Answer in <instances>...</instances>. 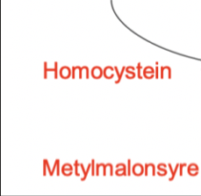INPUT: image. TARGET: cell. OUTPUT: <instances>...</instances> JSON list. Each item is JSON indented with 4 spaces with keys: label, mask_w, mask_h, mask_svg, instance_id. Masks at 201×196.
<instances>
[{
    "label": "cell",
    "mask_w": 201,
    "mask_h": 196,
    "mask_svg": "<svg viewBox=\"0 0 201 196\" xmlns=\"http://www.w3.org/2000/svg\"><path fill=\"white\" fill-rule=\"evenodd\" d=\"M48 72H53L54 73V79L58 78V63L55 61L53 68H48L47 62H44V79L48 78Z\"/></svg>",
    "instance_id": "cell-1"
},
{
    "label": "cell",
    "mask_w": 201,
    "mask_h": 196,
    "mask_svg": "<svg viewBox=\"0 0 201 196\" xmlns=\"http://www.w3.org/2000/svg\"><path fill=\"white\" fill-rule=\"evenodd\" d=\"M116 170L114 172V174L116 175V176H126V175H128V172L126 171V166L125 164L123 163H118L116 166Z\"/></svg>",
    "instance_id": "cell-2"
},
{
    "label": "cell",
    "mask_w": 201,
    "mask_h": 196,
    "mask_svg": "<svg viewBox=\"0 0 201 196\" xmlns=\"http://www.w3.org/2000/svg\"><path fill=\"white\" fill-rule=\"evenodd\" d=\"M59 76L63 79H68L72 77V71H71V68L68 66H63L60 68V71H59Z\"/></svg>",
    "instance_id": "cell-3"
},
{
    "label": "cell",
    "mask_w": 201,
    "mask_h": 196,
    "mask_svg": "<svg viewBox=\"0 0 201 196\" xmlns=\"http://www.w3.org/2000/svg\"><path fill=\"white\" fill-rule=\"evenodd\" d=\"M145 172V170H144V166L137 163V164H135L133 166V168H131V173H133L135 176H141V175Z\"/></svg>",
    "instance_id": "cell-4"
},
{
    "label": "cell",
    "mask_w": 201,
    "mask_h": 196,
    "mask_svg": "<svg viewBox=\"0 0 201 196\" xmlns=\"http://www.w3.org/2000/svg\"><path fill=\"white\" fill-rule=\"evenodd\" d=\"M91 76L94 79H99L103 76V69L100 66H94L91 70Z\"/></svg>",
    "instance_id": "cell-5"
},
{
    "label": "cell",
    "mask_w": 201,
    "mask_h": 196,
    "mask_svg": "<svg viewBox=\"0 0 201 196\" xmlns=\"http://www.w3.org/2000/svg\"><path fill=\"white\" fill-rule=\"evenodd\" d=\"M73 167L71 164L69 163H65L63 166H62V168H61V173L64 175V176H71V175L73 174Z\"/></svg>",
    "instance_id": "cell-6"
},
{
    "label": "cell",
    "mask_w": 201,
    "mask_h": 196,
    "mask_svg": "<svg viewBox=\"0 0 201 196\" xmlns=\"http://www.w3.org/2000/svg\"><path fill=\"white\" fill-rule=\"evenodd\" d=\"M114 67L112 66H106L103 70V76L107 79H112L114 77Z\"/></svg>",
    "instance_id": "cell-7"
},
{
    "label": "cell",
    "mask_w": 201,
    "mask_h": 196,
    "mask_svg": "<svg viewBox=\"0 0 201 196\" xmlns=\"http://www.w3.org/2000/svg\"><path fill=\"white\" fill-rule=\"evenodd\" d=\"M143 77L146 78L147 79H151L155 77V70L151 66H147L145 67L144 70H143Z\"/></svg>",
    "instance_id": "cell-8"
},
{
    "label": "cell",
    "mask_w": 201,
    "mask_h": 196,
    "mask_svg": "<svg viewBox=\"0 0 201 196\" xmlns=\"http://www.w3.org/2000/svg\"><path fill=\"white\" fill-rule=\"evenodd\" d=\"M108 173H109L110 176H113V175L114 174V166H113V165L111 164V163L105 164V166H103V172H102L103 176H106Z\"/></svg>",
    "instance_id": "cell-9"
},
{
    "label": "cell",
    "mask_w": 201,
    "mask_h": 196,
    "mask_svg": "<svg viewBox=\"0 0 201 196\" xmlns=\"http://www.w3.org/2000/svg\"><path fill=\"white\" fill-rule=\"evenodd\" d=\"M198 166L196 164H191L189 166H188V173L190 176H196L198 174Z\"/></svg>",
    "instance_id": "cell-10"
},
{
    "label": "cell",
    "mask_w": 201,
    "mask_h": 196,
    "mask_svg": "<svg viewBox=\"0 0 201 196\" xmlns=\"http://www.w3.org/2000/svg\"><path fill=\"white\" fill-rule=\"evenodd\" d=\"M126 79H133L135 78V67L134 66H128L126 67Z\"/></svg>",
    "instance_id": "cell-11"
},
{
    "label": "cell",
    "mask_w": 201,
    "mask_h": 196,
    "mask_svg": "<svg viewBox=\"0 0 201 196\" xmlns=\"http://www.w3.org/2000/svg\"><path fill=\"white\" fill-rule=\"evenodd\" d=\"M114 71H115L116 75H117V79L115 80V84H118V83L121 82V79H122V77H123L124 72H126V66H123V67H122V69H121L120 73H119V71H118V68H117L116 66H114Z\"/></svg>",
    "instance_id": "cell-12"
},
{
    "label": "cell",
    "mask_w": 201,
    "mask_h": 196,
    "mask_svg": "<svg viewBox=\"0 0 201 196\" xmlns=\"http://www.w3.org/2000/svg\"><path fill=\"white\" fill-rule=\"evenodd\" d=\"M79 167H80V170H81V171L83 173V177L81 178V181H85V179L88 176V173H89L90 170H92V163L88 165L87 170H85V168H84V166H83V164H79Z\"/></svg>",
    "instance_id": "cell-13"
},
{
    "label": "cell",
    "mask_w": 201,
    "mask_h": 196,
    "mask_svg": "<svg viewBox=\"0 0 201 196\" xmlns=\"http://www.w3.org/2000/svg\"><path fill=\"white\" fill-rule=\"evenodd\" d=\"M150 170L152 171V176H155V166L154 164H146V165H145V172H144V174L147 176V175L149 174V170Z\"/></svg>",
    "instance_id": "cell-14"
},
{
    "label": "cell",
    "mask_w": 201,
    "mask_h": 196,
    "mask_svg": "<svg viewBox=\"0 0 201 196\" xmlns=\"http://www.w3.org/2000/svg\"><path fill=\"white\" fill-rule=\"evenodd\" d=\"M160 74H161V75H160L161 79H164L165 74H167L169 79L172 78V76H171V68H170L169 66H163V67H161V73Z\"/></svg>",
    "instance_id": "cell-15"
},
{
    "label": "cell",
    "mask_w": 201,
    "mask_h": 196,
    "mask_svg": "<svg viewBox=\"0 0 201 196\" xmlns=\"http://www.w3.org/2000/svg\"><path fill=\"white\" fill-rule=\"evenodd\" d=\"M168 166H169V167H170V170H171V172H172V177L169 179V181H172V180L175 179V174H176V172H177L178 167L180 166V164H177V165H176V166H175V170H172V166H171L170 164H169Z\"/></svg>",
    "instance_id": "cell-16"
},
{
    "label": "cell",
    "mask_w": 201,
    "mask_h": 196,
    "mask_svg": "<svg viewBox=\"0 0 201 196\" xmlns=\"http://www.w3.org/2000/svg\"><path fill=\"white\" fill-rule=\"evenodd\" d=\"M137 77H138V79H142L143 77H142V75H141V68H142V66H141V63L140 62H138V64H137Z\"/></svg>",
    "instance_id": "cell-17"
},
{
    "label": "cell",
    "mask_w": 201,
    "mask_h": 196,
    "mask_svg": "<svg viewBox=\"0 0 201 196\" xmlns=\"http://www.w3.org/2000/svg\"><path fill=\"white\" fill-rule=\"evenodd\" d=\"M78 164H79L78 161H75V162H74V167H75V172H74V174L76 175V176H79V175H80L79 170H78V168H79V165H78Z\"/></svg>",
    "instance_id": "cell-18"
},
{
    "label": "cell",
    "mask_w": 201,
    "mask_h": 196,
    "mask_svg": "<svg viewBox=\"0 0 201 196\" xmlns=\"http://www.w3.org/2000/svg\"><path fill=\"white\" fill-rule=\"evenodd\" d=\"M58 162H59V159H56V160H55V162H54V165H53V167L52 168V172L50 173V176H53V175L54 170H56V167H57V164H58Z\"/></svg>",
    "instance_id": "cell-19"
},
{
    "label": "cell",
    "mask_w": 201,
    "mask_h": 196,
    "mask_svg": "<svg viewBox=\"0 0 201 196\" xmlns=\"http://www.w3.org/2000/svg\"><path fill=\"white\" fill-rule=\"evenodd\" d=\"M104 166H105V164H96V171H95V174H96V176H98L99 175V170L101 167H103Z\"/></svg>",
    "instance_id": "cell-20"
},
{
    "label": "cell",
    "mask_w": 201,
    "mask_h": 196,
    "mask_svg": "<svg viewBox=\"0 0 201 196\" xmlns=\"http://www.w3.org/2000/svg\"><path fill=\"white\" fill-rule=\"evenodd\" d=\"M94 163H95V161L92 160V175H93V176H94V175H95V170H94V167H95L94 166L95 165H94Z\"/></svg>",
    "instance_id": "cell-21"
},
{
    "label": "cell",
    "mask_w": 201,
    "mask_h": 196,
    "mask_svg": "<svg viewBox=\"0 0 201 196\" xmlns=\"http://www.w3.org/2000/svg\"><path fill=\"white\" fill-rule=\"evenodd\" d=\"M128 176H130V175L131 174V160H128Z\"/></svg>",
    "instance_id": "cell-22"
},
{
    "label": "cell",
    "mask_w": 201,
    "mask_h": 196,
    "mask_svg": "<svg viewBox=\"0 0 201 196\" xmlns=\"http://www.w3.org/2000/svg\"><path fill=\"white\" fill-rule=\"evenodd\" d=\"M56 175H57V176H59V175H60V161L58 162V164H57V167H56Z\"/></svg>",
    "instance_id": "cell-23"
},
{
    "label": "cell",
    "mask_w": 201,
    "mask_h": 196,
    "mask_svg": "<svg viewBox=\"0 0 201 196\" xmlns=\"http://www.w3.org/2000/svg\"><path fill=\"white\" fill-rule=\"evenodd\" d=\"M185 166H186V164H180V173H179L180 176H182V174H183V173H182V172H183L182 170H183V167H184Z\"/></svg>",
    "instance_id": "cell-24"
},
{
    "label": "cell",
    "mask_w": 201,
    "mask_h": 196,
    "mask_svg": "<svg viewBox=\"0 0 201 196\" xmlns=\"http://www.w3.org/2000/svg\"><path fill=\"white\" fill-rule=\"evenodd\" d=\"M44 163V162H43ZM46 168H47V165L44 163V166H43V176H45L46 175Z\"/></svg>",
    "instance_id": "cell-25"
},
{
    "label": "cell",
    "mask_w": 201,
    "mask_h": 196,
    "mask_svg": "<svg viewBox=\"0 0 201 196\" xmlns=\"http://www.w3.org/2000/svg\"><path fill=\"white\" fill-rule=\"evenodd\" d=\"M155 78L156 79L158 78V67H156V69H155Z\"/></svg>",
    "instance_id": "cell-26"
}]
</instances>
